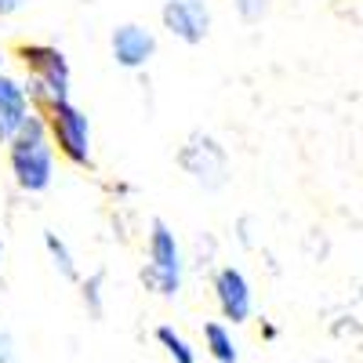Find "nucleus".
<instances>
[{"label":"nucleus","instance_id":"1","mask_svg":"<svg viewBox=\"0 0 363 363\" xmlns=\"http://www.w3.org/2000/svg\"><path fill=\"white\" fill-rule=\"evenodd\" d=\"M55 153L58 149L48 131V116L44 109H37L26 120V128L8 142V167H11L15 186L29 196L48 193L55 182Z\"/></svg>","mask_w":363,"mask_h":363},{"label":"nucleus","instance_id":"2","mask_svg":"<svg viewBox=\"0 0 363 363\" xmlns=\"http://www.w3.org/2000/svg\"><path fill=\"white\" fill-rule=\"evenodd\" d=\"M18 62L26 69V95L33 99L37 109H48L55 102H66L69 99V84H73V73H69V58L62 55V48L55 44H18Z\"/></svg>","mask_w":363,"mask_h":363},{"label":"nucleus","instance_id":"3","mask_svg":"<svg viewBox=\"0 0 363 363\" xmlns=\"http://www.w3.org/2000/svg\"><path fill=\"white\" fill-rule=\"evenodd\" d=\"M138 280L145 291H153L157 298H178L182 284H186V255L174 229L164 218L149 222V236H145V265L138 272Z\"/></svg>","mask_w":363,"mask_h":363},{"label":"nucleus","instance_id":"4","mask_svg":"<svg viewBox=\"0 0 363 363\" xmlns=\"http://www.w3.org/2000/svg\"><path fill=\"white\" fill-rule=\"evenodd\" d=\"M44 116H48V131H51L58 157L73 167H91V120H87V113L66 99V102L48 106Z\"/></svg>","mask_w":363,"mask_h":363},{"label":"nucleus","instance_id":"5","mask_svg":"<svg viewBox=\"0 0 363 363\" xmlns=\"http://www.w3.org/2000/svg\"><path fill=\"white\" fill-rule=\"evenodd\" d=\"M178 167L186 171L196 186H203L211 193L222 189L229 182V153H225V145L207 131H193L186 142H182Z\"/></svg>","mask_w":363,"mask_h":363},{"label":"nucleus","instance_id":"6","mask_svg":"<svg viewBox=\"0 0 363 363\" xmlns=\"http://www.w3.org/2000/svg\"><path fill=\"white\" fill-rule=\"evenodd\" d=\"M160 22L174 40L196 48L211 33V4L207 0H164Z\"/></svg>","mask_w":363,"mask_h":363},{"label":"nucleus","instance_id":"7","mask_svg":"<svg viewBox=\"0 0 363 363\" xmlns=\"http://www.w3.org/2000/svg\"><path fill=\"white\" fill-rule=\"evenodd\" d=\"M211 291H215L222 320H229V323H247L251 320V313H255V291H251V280L236 265H222L215 272V280H211Z\"/></svg>","mask_w":363,"mask_h":363},{"label":"nucleus","instance_id":"8","mask_svg":"<svg viewBox=\"0 0 363 363\" xmlns=\"http://www.w3.org/2000/svg\"><path fill=\"white\" fill-rule=\"evenodd\" d=\"M109 51H113L120 69H145L149 58L157 55V37H153V29H145L142 22H124V26L113 29Z\"/></svg>","mask_w":363,"mask_h":363},{"label":"nucleus","instance_id":"9","mask_svg":"<svg viewBox=\"0 0 363 363\" xmlns=\"http://www.w3.org/2000/svg\"><path fill=\"white\" fill-rule=\"evenodd\" d=\"M33 113L37 106L26 95V84L11 73H0V145H8Z\"/></svg>","mask_w":363,"mask_h":363},{"label":"nucleus","instance_id":"10","mask_svg":"<svg viewBox=\"0 0 363 363\" xmlns=\"http://www.w3.org/2000/svg\"><path fill=\"white\" fill-rule=\"evenodd\" d=\"M203 349H207V356L215 363H240V349L233 342V330L225 323H218V320L203 323Z\"/></svg>","mask_w":363,"mask_h":363},{"label":"nucleus","instance_id":"11","mask_svg":"<svg viewBox=\"0 0 363 363\" xmlns=\"http://www.w3.org/2000/svg\"><path fill=\"white\" fill-rule=\"evenodd\" d=\"M44 251H48L51 265L58 269V277H62V280H80V269H77V258H73L69 244H66V240L58 236L55 229H44Z\"/></svg>","mask_w":363,"mask_h":363},{"label":"nucleus","instance_id":"12","mask_svg":"<svg viewBox=\"0 0 363 363\" xmlns=\"http://www.w3.org/2000/svg\"><path fill=\"white\" fill-rule=\"evenodd\" d=\"M157 342H160V349L171 356V363H196V349L186 342V335L182 330H174L171 323H160L157 327Z\"/></svg>","mask_w":363,"mask_h":363},{"label":"nucleus","instance_id":"13","mask_svg":"<svg viewBox=\"0 0 363 363\" xmlns=\"http://www.w3.org/2000/svg\"><path fill=\"white\" fill-rule=\"evenodd\" d=\"M80 301H84V309L91 316H102L106 313V272L95 269L91 277L80 280Z\"/></svg>","mask_w":363,"mask_h":363},{"label":"nucleus","instance_id":"14","mask_svg":"<svg viewBox=\"0 0 363 363\" xmlns=\"http://www.w3.org/2000/svg\"><path fill=\"white\" fill-rule=\"evenodd\" d=\"M233 8H236V15L244 22H258L265 15V8H269V0H233Z\"/></svg>","mask_w":363,"mask_h":363},{"label":"nucleus","instance_id":"15","mask_svg":"<svg viewBox=\"0 0 363 363\" xmlns=\"http://www.w3.org/2000/svg\"><path fill=\"white\" fill-rule=\"evenodd\" d=\"M0 363H18V349H15V338L0 327Z\"/></svg>","mask_w":363,"mask_h":363},{"label":"nucleus","instance_id":"16","mask_svg":"<svg viewBox=\"0 0 363 363\" xmlns=\"http://www.w3.org/2000/svg\"><path fill=\"white\" fill-rule=\"evenodd\" d=\"M26 8V0H0V18H11Z\"/></svg>","mask_w":363,"mask_h":363},{"label":"nucleus","instance_id":"17","mask_svg":"<svg viewBox=\"0 0 363 363\" xmlns=\"http://www.w3.org/2000/svg\"><path fill=\"white\" fill-rule=\"evenodd\" d=\"M262 338H265V342H277V338H280V327L272 323V320H262Z\"/></svg>","mask_w":363,"mask_h":363},{"label":"nucleus","instance_id":"18","mask_svg":"<svg viewBox=\"0 0 363 363\" xmlns=\"http://www.w3.org/2000/svg\"><path fill=\"white\" fill-rule=\"evenodd\" d=\"M0 265H4V240H0Z\"/></svg>","mask_w":363,"mask_h":363},{"label":"nucleus","instance_id":"19","mask_svg":"<svg viewBox=\"0 0 363 363\" xmlns=\"http://www.w3.org/2000/svg\"><path fill=\"white\" fill-rule=\"evenodd\" d=\"M0 73H4V51H0Z\"/></svg>","mask_w":363,"mask_h":363}]
</instances>
